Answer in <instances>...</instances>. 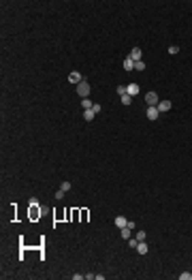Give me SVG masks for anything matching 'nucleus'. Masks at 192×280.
I'll list each match as a JSON object with an SVG mask.
<instances>
[{
	"label": "nucleus",
	"instance_id": "1",
	"mask_svg": "<svg viewBox=\"0 0 192 280\" xmlns=\"http://www.w3.org/2000/svg\"><path fill=\"white\" fill-rule=\"evenodd\" d=\"M77 92H79V96H81V99H88V96H90V83L83 79L81 83H77Z\"/></svg>",
	"mask_w": 192,
	"mask_h": 280
},
{
	"label": "nucleus",
	"instance_id": "2",
	"mask_svg": "<svg viewBox=\"0 0 192 280\" xmlns=\"http://www.w3.org/2000/svg\"><path fill=\"white\" fill-rule=\"evenodd\" d=\"M145 103L150 107H156L158 105V94H156V92H147V94H145Z\"/></svg>",
	"mask_w": 192,
	"mask_h": 280
},
{
	"label": "nucleus",
	"instance_id": "3",
	"mask_svg": "<svg viewBox=\"0 0 192 280\" xmlns=\"http://www.w3.org/2000/svg\"><path fill=\"white\" fill-rule=\"evenodd\" d=\"M68 81H70V83H75V86H77V83H81V81H83V77H81V73H77V71H73V73H70V75H68Z\"/></svg>",
	"mask_w": 192,
	"mask_h": 280
},
{
	"label": "nucleus",
	"instance_id": "4",
	"mask_svg": "<svg viewBox=\"0 0 192 280\" xmlns=\"http://www.w3.org/2000/svg\"><path fill=\"white\" fill-rule=\"evenodd\" d=\"M119 235H122V240H130L132 238V229H128V227H122V229H119Z\"/></svg>",
	"mask_w": 192,
	"mask_h": 280
},
{
	"label": "nucleus",
	"instance_id": "5",
	"mask_svg": "<svg viewBox=\"0 0 192 280\" xmlns=\"http://www.w3.org/2000/svg\"><path fill=\"white\" fill-rule=\"evenodd\" d=\"M158 113H160L158 107H147V113H145V115H147V120H156V118H158Z\"/></svg>",
	"mask_w": 192,
	"mask_h": 280
},
{
	"label": "nucleus",
	"instance_id": "6",
	"mask_svg": "<svg viewBox=\"0 0 192 280\" xmlns=\"http://www.w3.org/2000/svg\"><path fill=\"white\" fill-rule=\"evenodd\" d=\"M128 58H130L132 62H139V60H141V49H139V47H132V52H130Z\"/></svg>",
	"mask_w": 192,
	"mask_h": 280
},
{
	"label": "nucleus",
	"instance_id": "7",
	"mask_svg": "<svg viewBox=\"0 0 192 280\" xmlns=\"http://www.w3.org/2000/svg\"><path fill=\"white\" fill-rule=\"evenodd\" d=\"M126 94H130V96L139 94V86H137V83H128V86H126Z\"/></svg>",
	"mask_w": 192,
	"mask_h": 280
},
{
	"label": "nucleus",
	"instance_id": "8",
	"mask_svg": "<svg viewBox=\"0 0 192 280\" xmlns=\"http://www.w3.org/2000/svg\"><path fill=\"white\" fill-rule=\"evenodd\" d=\"M156 107H158V111H169L171 109V101H160Z\"/></svg>",
	"mask_w": 192,
	"mask_h": 280
},
{
	"label": "nucleus",
	"instance_id": "9",
	"mask_svg": "<svg viewBox=\"0 0 192 280\" xmlns=\"http://www.w3.org/2000/svg\"><path fill=\"white\" fill-rule=\"evenodd\" d=\"M113 222H115V227H119V229H122V227H126V225H128V220H126L124 216H115V220H113Z\"/></svg>",
	"mask_w": 192,
	"mask_h": 280
},
{
	"label": "nucleus",
	"instance_id": "10",
	"mask_svg": "<svg viewBox=\"0 0 192 280\" xmlns=\"http://www.w3.org/2000/svg\"><path fill=\"white\" fill-rule=\"evenodd\" d=\"M41 216H43V207H39V212H36V209L32 207V212H30V218H32V220H36V218H41Z\"/></svg>",
	"mask_w": 192,
	"mask_h": 280
},
{
	"label": "nucleus",
	"instance_id": "11",
	"mask_svg": "<svg viewBox=\"0 0 192 280\" xmlns=\"http://www.w3.org/2000/svg\"><path fill=\"white\" fill-rule=\"evenodd\" d=\"M137 250H139L141 254H145V252H147V244H145V240H143V242H139V244H137Z\"/></svg>",
	"mask_w": 192,
	"mask_h": 280
},
{
	"label": "nucleus",
	"instance_id": "12",
	"mask_svg": "<svg viewBox=\"0 0 192 280\" xmlns=\"http://www.w3.org/2000/svg\"><path fill=\"white\" fill-rule=\"evenodd\" d=\"M94 115H96V113H94L92 109H85V111H83V118H85L88 122H92V120H94Z\"/></svg>",
	"mask_w": 192,
	"mask_h": 280
},
{
	"label": "nucleus",
	"instance_id": "13",
	"mask_svg": "<svg viewBox=\"0 0 192 280\" xmlns=\"http://www.w3.org/2000/svg\"><path fill=\"white\" fill-rule=\"evenodd\" d=\"M81 107H83V111H85V109H92L94 103H90V99H81Z\"/></svg>",
	"mask_w": 192,
	"mask_h": 280
},
{
	"label": "nucleus",
	"instance_id": "14",
	"mask_svg": "<svg viewBox=\"0 0 192 280\" xmlns=\"http://www.w3.org/2000/svg\"><path fill=\"white\" fill-rule=\"evenodd\" d=\"M124 68H126V71H132V68H135V62H132L130 58H126V60H124Z\"/></svg>",
	"mask_w": 192,
	"mask_h": 280
},
{
	"label": "nucleus",
	"instance_id": "15",
	"mask_svg": "<svg viewBox=\"0 0 192 280\" xmlns=\"http://www.w3.org/2000/svg\"><path fill=\"white\" fill-rule=\"evenodd\" d=\"M122 103H124V105H130V103H132V96H130V94H124V96H122Z\"/></svg>",
	"mask_w": 192,
	"mask_h": 280
},
{
	"label": "nucleus",
	"instance_id": "16",
	"mask_svg": "<svg viewBox=\"0 0 192 280\" xmlns=\"http://www.w3.org/2000/svg\"><path fill=\"white\" fill-rule=\"evenodd\" d=\"M179 280H192V274H190V272H181Z\"/></svg>",
	"mask_w": 192,
	"mask_h": 280
},
{
	"label": "nucleus",
	"instance_id": "17",
	"mask_svg": "<svg viewBox=\"0 0 192 280\" xmlns=\"http://www.w3.org/2000/svg\"><path fill=\"white\" fill-rule=\"evenodd\" d=\"M135 68H137V71H143V68H145V62H143V60L135 62Z\"/></svg>",
	"mask_w": 192,
	"mask_h": 280
},
{
	"label": "nucleus",
	"instance_id": "18",
	"mask_svg": "<svg viewBox=\"0 0 192 280\" xmlns=\"http://www.w3.org/2000/svg\"><path fill=\"white\" fill-rule=\"evenodd\" d=\"M60 190H64V193L70 190V182H62V184H60Z\"/></svg>",
	"mask_w": 192,
	"mask_h": 280
},
{
	"label": "nucleus",
	"instance_id": "19",
	"mask_svg": "<svg viewBox=\"0 0 192 280\" xmlns=\"http://www.w3.org/2000/svg\"><path fill=\"white\" fill-rule=\"evenodd\" d=\"M145 238H147V233H145V231H139V233H137V240H139V242H143Z\"/></svg>",
	"mask_w": 192,
	"mask_h": 280
},
{
	"label": "nucleus",
	"instance_id": "20",
	"mask_svg": "<svg viewBox=\"0 0 192 280\" xmlns=\"http://www.w3.org/2000/svg\"><path fill=\"white\" fill-rule=\"evenodd\" d=\"M137 244H139L137 238H130V240H128V246H130V248H137Z\"/></svg>",
	"mask_w": 192,
	"mask_h": 280
},
{
	"label": "nucleus",
	"instance_id": "21",
	"mask_svg": "<svg viewBox=\"0 0 192 280\" xmlns=\"http://www.w3.org/2000/svg\"><path fill=\"white\" fill-rule=\"evenodd\" d=\"M117 94L124 96V94H126V88H124V86H117Z\"/></svg>",
	"mask_w": 192,
	"mask_h": 280
},
{
	"label": "nucleus",
	"instance_id": "22",
	"mask_svg": "<svg viewBox=\"0 0 192 280\" xmlns=\"http://www.w3.org/2000/svg\"><path fill=\"white\" fill-rule=\"evenodd\" d=\"M169 52H171V54H177V52H179V47H177V45H171Z\"/></svg>",
	"mask_w": 192,
	"mask_h": 280
},
{
	"label": "nucleus",
	"instance_id": "23",
	"mask_svg": "<svg viewBox=\"0 0 192 280\" xmlns=\"http://www.w3.org/2000/svg\"><path fill=\"white\" fill-rule=\"evenodd\" d=\"M36 205H39V201H36V199L32 197V199H30V207H36Z\"/></svg>",
	"mask_w": 192,
	"mask_h": 280
}]
</instances>
